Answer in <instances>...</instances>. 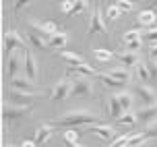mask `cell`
I'll return each instance as SVG.
<instances>
[{"label":"cell","mask_w":157,"mask_h":147,"mask_svg":"<svg viewBox=\"0 0 157 147\" xmlns=\"http://www.w3.org/2000/svg\"><path fill=\"white\" fill-rule=\"evenodd\" d=\"M153 147H157V139H153Z\"/></svg>","instance_id":"43"},{"label":"cell","mask_w":157,"mask_h":147,"mask_svg":"<svg viewBox=\"0 0 157 147\" xmlns=\"http://www.w3.org/2000/svg\"><path fill=\"white\" fill-rule=\"evenodd\" d=\"M93 83H91V79L89 77H83V75H77V77H72V91L71 95L75 97H93Z\"/></svg>","instance_id":"3"},{"label":"cell","mask_w":157,"mask_h":147,"mask_svg":"<svg viewBox=\"0 0 157 147\" xmlns=\"http://www.w3.org/2000/svg\"><path fill=\"white\" fill-rule=\"evenodd\" d=\"M145 141H149V137H147L145 133H136V135L130 137V141H128V145H126V147H139V145H143Z\"/></svg>","instance_id":"27"},{"label":"cell","mask_w":157,"mask_h":147,"mask_svg":"<svg viewBox=\"0 0 157 147\" xmlns=\"http://www.w3.org/2000/svg\"><path fill=\"white\" fill-rule=\"evenodd\" d=\"M143 39L153 42V46H155V44H157V27H153V29H147L145 33H143Z\"/></svg>","instance_id":"32"},{"label":"cell","mask_w":157,"mask_h":147,"mask_svg":"<svg viewBox=\"0 0 157 147\" xmlns=\"http://www.w3.org/2000/svg\"><path fill=\"white\" fill-rule=\"evenodd\" d=\"M116 58L120 60L122 66H126V69H132V66H139V64H141L139 52H128V50H124V52H118Z\"/></svg>","instance_id":"15"},{"label":"cell","mask_w":157,"mask_h":147,"mask_svg":"<svg viewBox=\"0 0 157 147\" xmlns=\"http://www.w3.org/2000/svg\"><path fill=\"white\" fill-rule=\"evenodd\" d=\"M147 69H149L151 81H157V60H147Z\"/></svg>","instance_id":"34"},{"label":"cell","mask_w":157,"mask_h":147,"mask_svg":"<svg viewBox=\"0 0 157 147\" xmlns=\"http://www.w3.org/2000/svg\"><path fill=\"white\" fill-rule=\"evenodd\" d=\"M136 118H139V122L143 124V126H147V129H151V126H155L157 124V104L155 106H145L141 110L136 112Z\"/></svg>","instance_id":"9"},{"label":"cell","mask_w":157,"mask_h":147,"mask_svg":"<svg viewBox=\"0 0 157 147\" xmlns=\"http://www.w3.org/2000/svg\"><path fill=\"white\" fill-rule=\"evenodd\" d=\"M118 101H120V106L124 112H132V104H134V93L132 91H118L116 93Z\"/></svg>","instance_id":"19"},{"label":"cell","mask_w":157,"mask_h":147,"mask_svg":"<svg viewBox=\"0 0 157 147\" xmlns=\"http://www.w3.org/2000/svg\"><path fill=\"white\" fill-rule=\"evenodd\" d=\"M114 4H116L122 13H128V10H132V6H134L130 0H118V2H114Z\"/></svg>","instance_id":"33"},{"label":"cell","mask_w":157,"mask_h":147,"mask_svg":"<svg viewBox=\"0 0 157 147\" xmlns=\"http://www.w3.org/2000/svg\"><path fill=\"white\" fill-rule=\"evenodd\" d=\"M149 60H157V44H155V46H151V50H149Z\"/></svg>","instance_id":"39"},{"label":"cell","mask_w":157,"mask_h":147,"mask_svg":"<svg viewBox=\"0 0 157 147\" xmlns=\"http://www.w3.org/2000/svg\"><path fill=\"white\" fill-rule=\"evenodd\" d=\"M2 44H4V56H10L15 50H27V44L25 39L19 35V31L15 29H8L2 38Z\"/></svg>","instance_id":"4"},{"label":"cell","mask_w":157,"mask_h":147,"mask_svg":"<svg viewBox=\"0 0 157 147\" xmlns=\"http://www.w3.org/2000/svg\"><path fill=\"white\" fill-rule=\"evenodd\" d=\"M23 70H25V75L31 79L33 83L37 81L39 77V66H37V58L29 52V50H25L23 52Z\"/></svg>","instance_id":"8"},{"label":"cell","mask_w":157,"mask_h":147,"mask_svg":"<svg viewBox=\"0 0 157 147\" xmlns=\"http://www.w3.org/2000/svg\"><path fill=\"white\" fill-rule=\"evenodd\" d=\"M87 131L89 133H93V135H97V137H101L103 141H114L118 139V135L116 131H114V126H110V124H91V126H87Z\"/></svg>","instance_id":"10"},{"label":"cell","mask_w":157,"mask_h":147,"mask_svg":"<svg viewBox=\"0 0 157 147\" xmlns=\"http://www.w3.org/2000/svg\"><path fill=\"white\" fill-rule=\"evenodd\" d=\"M97 81H101L105 87H112V89H122V87H126L124 83H120L118 79L110 77L108 73H97Z\"/></svg>","instance_id":"21"},{"label":"cell","mask_w":157,"mask_h":147,"mask_svg":"<svg viewBox=\"0 0 157 147\" xmlns=\"http://www.w3.org/2000/svg\"><path fill=\"white\" fill-rule=\"evenodd\" d=\"M136 77L141 79L143 83H145V81H151L149 69H147V62H141V64H139V66H136Z\"/></svg>","instance_id":"28"},{"label":"cell","mask_w":157,"mask_h":147,"mask_svg":"<svg viewBox=\"0 0 157 147\" xmlns=\"http://www.w3.org/2000/svg\"><path fill=\"white\" fill-rule=\"evenodd\" d=\"M145 135H147L149 139H157V126H151V129H147V131H145Z\"/></svg>","instance_id":"38"},{"label":"cell","mask_w":157,"mask_h":147,"mask_svg":"<svg viewBox=\"0 0 157 147\" xmlns=\"http://www.w3.org/2000/svg\"><path fill=\"white\" fill-rule=\"evenodd\" d=\"M72 91V79L71 77H62L60 81H56L54 87L50 89V100L54 101H60V100H66Z\"/></svg>","instance_id":"5"},{"label":"cell","mask_w":157,"mask_h":147,"mask_svg":"<svg viewBox=\"0 0 157 147\" xmlns=\"http://www.w3.org/2000/svg\"><path fill=\"white\" fill-rule=\"evenodd\" d=\"M122 42H124L126 46L128 44H136V42H143V33L139 29H130V31H126L124 35H122Z\"/></svg>","instance_id":"25"},{"label":"cell","mask_w":157,"mask_h":147,"mask_svg":"<svg viewBox=\"0 0 157 147\" xmlns=\"http://www.w3.org/2000/svg\"><path fill=\"white\" fill-rule=\"evenodd\" d=\"M60 58H62L64 62H68L71 66H78V64H83V62H85L83 54H78V52H71V50H62V52H60Z\"/></svg>","instance_id":"20"},{"label":"cell","mask_w":157,"mask_h":147,"mask_svg":"<svg viewBox=\"0 0 157 147\" xmlns=\"http://www.w3.org/2000/svg\"><path fill=\"white\" fill-rule=\"evenodd\" d=\"M31 110H33L31 106H15V104H10L6 100L2 104V118H4V122H17L23 116L31 114Z\"/></svg>","instance_id":"2"},{"label":"cell","mask_w":157,"mask_h":147,"mask_svg":"<svg viewBox=\"0 0 157 147\" xmlns=\"http://www.w3.org/2000/svg\"><path fill=\"white\" fill-rule=\"evenodd\" d=\"M134 97H139L143 104V108L145 106H155L157 104V91L153 87H149L147 83H139V85L134 87Z\"/></svg>","instance_id":"6"},{"label":"cell","mask_w":157,"mask_h":147,"mask_svg":"<svg viewBox=\"0 0 157 147\" xmlns=\"http://www.w3.org/2000/svg\"><path fill=\"white\" fill-rule=\"evenodd\" d=\"M91 124H101V120L89 110H68L60 118H56L52 126H62V129H77V126H91Z\"/></svg>","instance_id":"1"},{"label":"cell","mask_w":157,"mask_h":147,"mask_svg":"<svg viewBox=\"0 0 157 147\" xmlns=\"http://www.w3.org/2000/svg\"><path fill=\"white\" fill-rule=\"evenodd\" d=\"M52 135H54V126L52 124H39L37 129H35V143L37 145H46L48 141L52 139Z\"/></svg>","instance_id":"17"},{"label":"cell","mask_w":157,"mask_h":147,"mask_svg":"<svg viewBox=\"0 0 157 147\" xmlns=\"http://www.w3.org/2000/svg\"><path fill=\"white\" fill-rule=\"evenodd\" d=\"M114 56H116V54H114L112 50H105V48H95V50H93V58L97 62H110Z\"/></svg>","instance_id":"24"},{"label":"cell","mask_w":157,"mask_h":147,"mask_svg":"<svg viewBox=\"0 0 157 147\" xmlns=\"http://www.w3.org/2000/svg\"><path fill=\"white\" fill-rule=\"evenodd\" d=\"M10 89L15 91H23V93H37L35 91V83L27 75H19V77L10 79Z\"/></svg>","instance_id":"11"},{"label":"cell","mask_w":157,"mask_h":147,"mask_svg":"<svg viewBox=\"0 0 157 147\" xmlns=\"http://www.w3.org/2000/svg\"><path fill=\"white\" fill-rule=\"evenodd\" d=\"M66 44H68V33L66 31H60V33L50 38V48H64Z\"/></svg>","instance_id":"23"},{"label":"cell","mask_w":157,"mask_h":147,"mask_svg":"<svg viewBox=\"0 0 157 147\" xmlns=\"http://www.w3.org/2000/svg\"><path fill=\"white\" fill-rule=\"evenodd\" d=\"M78 137H81V131H77V129H68V131H64V133H62V141L78 143Z\"/></svg>","instance_id":"29"},{"label":"cell","mask_w":157,"mask_h":147,"mask_svg":"<svg viewBox=\"0 0 157 147\" xmlns=\"http://www.w3.org/2000/svg\"><path fill=\"white\" fill-rule=\"evenodd\" d=\"M108 114H110L112 118H116V120L124 114V110H122V106H120L116 93H110V97H108Z\"/></svg>","instance_id":"18"},{"label":"cell","mask_w":157,"mask_h":147,"mask_svg":"<svg viewBox=\"0 0 157 147\" xmlns=\"http://www.w3.org/2000/svg\"><path fill=\"white\" fill-rule=\"evenodd\" d=\"M44 31H46L48 35H56V33H60V29H58V25L54 23V21H44Z\"/></svg>","instance_id":"31"},{"label":"cell","mask_w":157,"mask_h":147,"mask_svg":"<svg viewBox=\"0 0 157 147\" xmlns=\"http://www.w3.org/2000/svg\"><path fill=\"white\" fill-rule=\"evenodd\" d=\"M2 147H15V145H10V143H4V145H2Z\"/></svg>","instance_id":"42"},{"label":"cell","mask_w":157,"mask_h":147,"mask_svg":"<svg viewBox=\"0 0 157 147\" xmlns=\"http://www.w3.org/2000/svg\"><path fill=\"white\" fill-rule=\"evenodd\" d=\"M31 4L29 0H25V2H15V13H19V10H23V8H27Z\"/></svg>","instance_id":"36"},{"label":"cell","mask_w":157,"mask_h":147,"mask_svg":"<svg viewBox=\"0 0 157 147\" xmlns=\"http://www.w3.org/2000/svg\"><path fill=\"white\" fill-rule=\"evenodd\" d=\"M134 133H128V135H120V137H118L116 141H114V143H112L110 147H126L128 145V141H130V137H132Z\"/></svg>","instance_id":"30"},{"label":"cell","mask_w":157,"mask_h":147,"mask_svg":"<svg viewBox=\"0 0 157 147\" xmlns=\"http://www.w3.org/2000/svg\"><path fill=\"white\" fill-rule=\"evenodd\" d=\"M19 147H37V143H35V141H29V139H25V141H23V143H21Z\"/></svg>","instance_id":"40"},{"label":"cell","mask_w":157,"mask_h":147,"mask_svg":"<svg viewBox=\"0 0 157 147\" xmlns=\"http://www.w3.org/2000/svg\"><path fill=\"white\" fill-rule=\"evenodd\" d=\"M120 15H122V10H120L114 2H105V4H103V17H105L108 21H116V19H120Z\"/></svg>","instance_id":"22"},{"label":"cell","mask_w":157,"mask_h":147,"mask_svg":"<svg viewBox=\"0 0 157 147\" xmlns=\"http://www.w3.org/2000/svg\"><path fill=\"white\" fill-rule=\"evenodd\" d=\"M64 147H85V145H81V143H71V141H64Z\"/></svg>","instance_id":"41"},{"label":"cell","mask_w":157,"mask_h":147,"mask_svg":"<svg viewBox=\"0 0 157 147\" xmlns=\"http://www.w3.org/2000/svg\"><path fill=\"white\" fill-rule=\"evenodd\" d=\"M37 93H23V91H15V89H10L8 87V97H10V104H15V106H31V100L35 97Z\"/></svg>","instance_id":"12"},{"label":"cell","mask_w":157,"mask_h":147,"mask_svg":"<svg viewBox=\"0 0 157 147\" xmlns=\"http://www.w3.org/2000/svg\"><path fill=\"white\" fill-rule=\"evenodd\" d=\"M110 77L118 79L120 83H124V85H128L130 81H132V73H130V69H126V66H122V64H118V66H112L110 70H105Z\"/></svg>","instance_id":"16"},{"label":"cell","mask_w":157,"mask_h":147,"mask_svg":"<svg viewBox=\"0 0 157 147\" xmlns=\"http://www.w3.org/2000/svg\"><path fill=\"white\" fill-rule=\"evenodd\" d=\"M60 10H62L64 15H72L75 13V2H62L60 4Z\"/></svg>","instance_id":"35"},{"label":"cell","mask_w":157,"mask_h":147,"mask_svg":"<svg viewBox=\"0 0 157 147\" xmlns=\"http://www.w3.org/2000/svg\"><path fill=\"white\" fill-rule=\"evenodd\" d=\"M108 31V25L103 21V13H101V4L95 2L93 4V13H91V19H89V33H105Z\"/></svg>","instance_id":"7"},{"label":"cell","mask_w":157,"mask_h":147,"mask_svg":"<svg viewBox=\"0 0 157 147\" xmlns=\"http://www.w3.org/2000/svg\"><path fill=\"white\" fill-rule=\"evenodd\" d=\"M136 122H139V118H136V112H124L122 116L118 118V124H122V126H130V129H132Z\"/></svg>","instance_id":"26"},{"label":"cell","mask_w":157,"mask_h":147,"mask_svg":"<svg viewBox=\"0 0 157 147\" xmlns=\"http://www.w3.org/2000/svg\"><path fill=\"white\" fill-rule=\"evenodd\" d=\"M23 66V56H19L17 52H13L10 56H6V73L10 79L19 77V70Z\"/></svg>","instance_id":"13"},{"label":"cell","mask_w":157,"mask_h":147,"mask_svg":"<svg viewBox=\"0 0 157 147\" xmlns=\"http://www.w3.org/2000/svg\"><path fill=\"white\" fill-rule=\"evenodd\" d=\"M136 23L141 27H147V29H153V25L157 23V10L153 8H145L136 15Z\"/></svg>","instance_id":"14"},{"label":"cell","mask_w":157,"mask_h":147,"mask_svg":"<svg viewBox=\"0 0 157 147\" xmlns=\"http://www.w3.org/2000/svg\"><path fill=\"white\" fill-rule=\"evenodd\" d=\"M87 6H89L87 2H75V13H72V15H77V13H81V10H85Z\"/></svg>","instance_id":"37"}]
</instances>
